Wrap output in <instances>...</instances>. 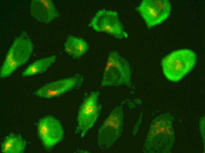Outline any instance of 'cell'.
<instances>
[{
  "mask_svg": "<svg viewBox=\"0 0 205 153\" xmlns=\"http://www.w3.org/2000/svg\"><path fill=\"white\" fill-rule=\"evenodd\" d=\"M56 59V56L52 55L37 60L28 66L23 71L22 75L26 77L42 73L55 62Z\"/></svg>",
  "mask_w": 205,
  "mask_h": 153,
  "instance_id": "13",
  "label": "cell"
},
{
  "mask_svg": "<svg viewBox=\"0 0 205 153\" xmlns=\"http://www.w3.org/2000/svg\"><path fill=\"white\" fill-rule=\"evenodd\" d=\"M65 51L68 55L74 59H79L87 52L89 45L82 38L70 35L64 44Z\"/></svg>",
  "mask_w": 205,
  "mask_h": 153,
  "instance_id": "11",
  "label": "cell"
},
{
  "mask_svg": "<svg viewBox=\"0 0 205 153\" xmlns=\"http://www.w3.org/2000/svg\"><path fill=\"white\" fill-rule=\"evenodd\" d=\"M31 39L25 31L17 37L9 48L0 70V77L6 78L29 60L34 49Z\"/></svg>",
  "mask_w": 205,
  "mask_h": 153,
  "instance_id": "1",
  "label": "cell"
},
{
  "mask_svg": "<svg viewBox=\"0 0 205 153\" xmlns=\"http://www.w3.org/2000/svg\"><path fill=\"white\" fill-rule=\"evenodd\" d=\"M84 80L82 76L76 74L72 76L47 83L36 90L34 94L37 97L47 99L58 97L80 87Z\"/></svg>",
  "mask_w": 205,
  "mask_h": 153,
  "instance_id": "9",
  "label": "cell"
},
{
  "mask_svg": "<svg viewBox=\"0 0 205 153\" xmlns=\"http://www.w3.org/2000/svg\"><path fill=\"white\" fill-rule=\"evenodd\" d=\"M131 68L125 59L116 51L108 54L101 87L131 86Z\"/></svg>",
  "mask_w": 205,
  "mask_h": 153,
  "instance_id": "3",
  "label": "cell"
},
{
  "mask_svg": "<svg viewBox=\"0 0 205 153\" xmlns=\"http://www.w3.org/2000/svg\"><path fill=\"white\" fill-rule=\"evenodd\" d=\"M89 26L97 32L105 33L118 39L128 37L116 11L99 10L91 19Z\"/></svg>",
  "mask_w": 205,
  "mask_h": 153,
  "instance_id": "6",
  "label": "cell"
},
{
  "mask_svg": "<svg viewBox=\"0 0 205 153\" xmlns=\"http://www.w3.org/2000/svg\"><path fill=\"white\" fill-rule=\"evenodd\" d=\"M99 91H92L85 96L77 113L76 134L84 138L94 126L98 119L102 108L98 102Z\"/></svg>",
  "mask_w": 205,
  "mask_h": 153,
  "instance_id": "4",
  "label": "cell"
},
{
  "mask_svg": "<svg viewBox=\"0 0 205 153\" xmlns=\"http://www.w3.org/2000/svg\"><path fill=\"white\" fill-rule=\"evenodd\" d=\"M31 14L35 19L48 24L60 16L51 0H33L31 3Z\"/></svg>",
  "mask_w": 205,
  "mask_h": 153,
  "instance_id": "10",
  "label": "cell"
},
{
  "mask_svg": "<svg viewBox=\"0 0 205 153\" xmlns=\"http://www.w3.org/2000/svg\"><path fill=\"white\" fill-rule=\"evenodd\" d=\"M38 136L44 146L50 149L63 139L64 133L62 125L56 118L47 115L40 119L37 125Z\"/></svg>",
  "mask_w": 205,
  "mask_h": 153,
  "instance_id": "8",
  "label": "cell"
},
{
  "mask_svg": "<svg viewBox=\"0 0 205 153\" xmlns=\"http://www.w3.org/2000/svg\"><path fill=\"white\" fill-rule=\"evenodd\" d=\"M26 140L19 134L11 133L6 137L1 146V151L5 153H22L25 149Z\"/></svg>",
  "mask_w": 205,
  "mask_h": 153,
  "instance_id": "12",
  "label": "cell"
},
{
  "mask_svg": "<svg viewBox=\"0 0 205 153\" xmlns=\"http://www.w3.org/2000/svg\"><path fill=\"white\" fill-rule=\"evenodd\" d=\"M123 117L120 107H116L110 112L98 130L97 141L100 148H109L119 138L123 131Z\"/></svg>",
  "mask_w": 205,
  "mask_h": 153,
  "instance_id": "5",
  "label": "cell"
},
{
  "mask_svg": "<svg viewBox=\"0 0 205 153\" xmlns=\"http://www.w3.org/2000/svg\"><path fill=\"white\" fill-rule=\"evenodd\" d=\"M137 10L147 27L151 29L161 24L169 17L171 5L167 0H144L140 4Z\"/></svg>",
  "mask_w": 205,
  "mask_h": 153,
  "instance_id": "7",
  "label": "cell"
},
{
  "mask_svg": "<svg viewBox=\"0 0 205 153\" xmlns=\"http://www.w3.org/2000/svg\"><path fill=\"white\" fill-rule=\"evenodd\" d=\"M196 60V54L191 49L175 51L165 56L162 61L163 74L171 81H179L191 71Z\"/></svg>",
  "mask_w": 205,
  "mask_h": 153,
  "instance_id": "2",
  "label": "cell"
}]
</instances>
